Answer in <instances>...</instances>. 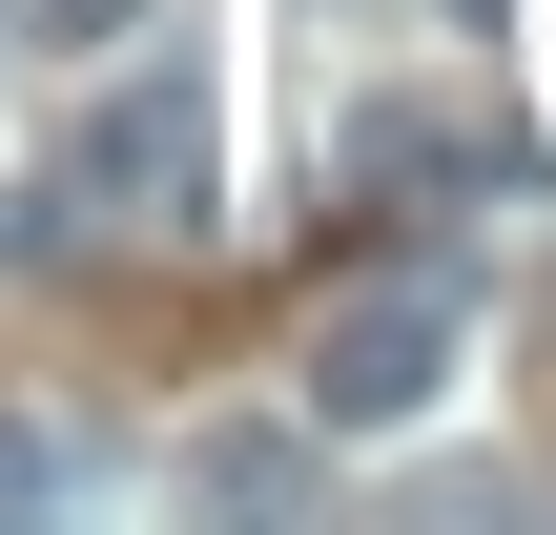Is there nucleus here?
Listing matches in <instances>:
<instances>
[{
  "mask_svg": "<svg viewBox=\"0 0 556 535\" xmlns=\"http://www.w3.org/2000/svg\"><path fill=\"white\" fill-rule=\"evenodd\" d=\"M454 351H475V309H454L433 268H392V289H351V309L309 330V433H413V412L454 392Z\"/></svg>",
  "mask_w": 556,
  "mask_h": 535,
  "instance_id": "nucleus-1",
  "label": "nucleus"
},
{
  "mask_svg": "<svg viewBox=\"0 0 556 535\" xmlns=\"http://www.w3.org/2000/svg\"><path fill=\"white\" fill-rule=\"evenodd\" d=\"M21 495H62V454H41V433L0 412V515H21Z\"/></svg>",
  "mask_w": 556,
  "mask_h": 535,
  "instance_id": "nucleus-3",
  "label": "nucleus"
},
{
  "mask_svg": "<svg viewBox=\"0 0 556 535\" xmlns=\"http://www.w3.org/2000/svg\"><path fill=\"white\" fill-rule=\"evenodd\" d=\"M0 21H41V41H103V21H144V0H0Z\"/></svg>",
  "mask_w": 556,
  "mask_h": 535,
  "instance_id": "nucleus-4",
  "label": "nucleus"
},
{
  "mask_svg": "<svg viewBox=\"0 0 556 535\" xmlns=\"http://www.w3.org/2000/svg\"><path fill=\"white\" fill-rule=\"evenodd\" d=\"M62 186H83V206H206V82H186V62L103 82V103L62 124Z\"/></svg>",
  "mask_w": 556,
  "mask_h": 535,
  "instance_id": "nucleus-2",
  "label": "nucleus"
}]
</instances>
